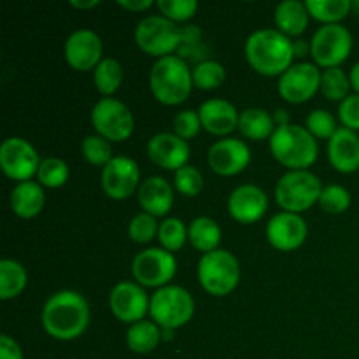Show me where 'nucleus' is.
<instances>
[{"label": "nucleus", "instance_id": "f257e3e1", "mask_svg": "<svg viewBox=\"0 0 359 359\" xmlns=\"http://www.w3.org/2000/svg\"><path fill=\"white\" fill-rule=\"evenodd\" d=\"M90 304L81 293L62 290L53 293L42 307V328L49 337L62 342L76 340L90 325Z\"/></svg>", "mask_w": 359, "mask_h": 359}, {"label": "nucleus", "instance_id": "f03ea898", "mask_svg": "<svg viewBox=\"0 0 359 359\" xmlns=\"http://www.w3.org/2000/svg\"><path fill=\"white\" fill-rule=\"evenodd\" d=\"M245 60L262 76H283L294 60L293 41L277 28H258L244 46Z\"/></svg>", "mask_w": 359, "mask_h": 359}, {"label": "nucleus", "instance_id": "7ed1b4c3", "mask_svg": "<svg viewBox=\"0 0 359 359\" xmlns=\"http://www.w3.org/2000/svg\"><path fill=\"white\" fill-rule=\"evenodd\" d=\"M193 74L184 58L179 55L163 56L149 70V90L160 104L179 105L193 90Z\"/></svg>", "mask_w": 359, "mask_h": 359}, {"label": "nucleus", "instance_id": "20e7f679", "mask_svg": "<svg viewBox=\"0 0 359 359\" xmlns=\"http://www.w3.org/2000/svg\"><path fill=\"white\" fill-rule=\"evenodd\" d=\"M270 151L290 170H307L318 160V139L302 125L277 126L269 139Z\"/></svg>", "mask_w": 359, "mask_h": 359}, {"label": "nucleus", "instance_id": "39448f33", "mask_svg": "<svg viewBox=\"0 0 359 359\" xmlns=\"http://www.w3.org/2000/svg\"><path fill=\"white\" fill-rule=\"evenodd\" d=\"M200 286L212 297H226L241 283V263L233 252L216 249L202 255L196 266Z\"/></svg>", "mask_w": 359, "mask_h": 359}, {"label": "nucleus", "instance_id": "423d86ee", "mask_svg": "<svg viewBox=\"0 0 359 359\" xmlns=\"http://www.w3.org/2000/svg\"><path fill=\"white\" fill-rule=\"evenodd\" d=\"M149 316L160 328L175 332L195 316V298L186 287L168 284L151 297Z\"/></svg>", "mask_w": 359, "mask_h": 359}, {"label": "nucleus", "instance_id": "0eeeda50", "mask_svg": "<svg viewBox=\"0 0 359 359\" xmlns=\"http://www.w3.org/2000/svg\"><path fill=\"white\" fill-rule=\"evenodd\" d=\"M321 179L311 170H287L276 184V202L286 212L300 214L319 203L323 191Z\"/></svg>", "mask_w": 359, "mask_h": 359}, {"label": "nucleus", "instance_id": "6e6552de", "mask_svg": "<svg viewBox=\"0 0 359 359\" xmlns=\"http://www.w3.org/2000/svg\"><path fill=\"white\" fill-rule=\"evenodd\" d=\"M133 39L144 53L163 58V56L175 55V51L181 49L182 28L161 14H154V16L142 18L137 23Z\"/></svg>", "mask_w": 359, "mask_h": 359}, {"label": "nucleus", "instance_id": "1a4fd4ad", "mask_svg": "<svg viewBox=\"0 0 359 359\" xmlns=\"http://www.w3.org/2000/svg\"><path fill=\"white\" fill-rule=\"evenodd\" d=\"M90 118L95 132L109 142H123L135 128V118L130 107L114 97H102L91 109Z\"/></svg>", "mask_w": 359, "mask_h": 359}, {"label": "nucleus", "instance_id": "9d476101", "mask_svg": "<svg viewBox=\"0 0 359 359\" xmlns=\"http://www.w3.org/2000/svg\"><path fill=\"white\" fill-rule=\"evenodd\" d=\"M353 35L342 23L323 25L311 39V55L318 67H340L353 53Z\"/></svg>", "mask_w": 359, "mask_h": 359}, {"label": "nucleus", "instance_id": "9b49d317", "mask_svg": "<svg viewBox=\"0 0 359 359\" xmlns=\"http://www.w3.org/2000/svg\"><path fill=\"white\" fill-rule=\"evenodd\" d=\"M177 272L174 252L163 248H147L135 255L132 262V276L142 287L160 290L170 284Z\"/></svg>", "mask_w": 359, "mask_h": 359}, {"label": "nucleus", "instance_id": "f8f14e48", "mask_svg": "<svg viewBox=\"0 0 359 359\" xmlns=\"http://www.w3.org/2000/svg\"><path fill=\"white\" fill-rule=\"evenodd\" d=\"M41 161L35 147L23 137H7L0 146V167L13 181H32Z\"/></svg>", "mask_w": 359, "mask_h": 359}, {"label": "nucleus", "instance_id": "ddd939ff", "mask_svg": "<svg viewBox=\"0 0 359 359\" xmlns=\"http://www.w3.org/2000/svg\"><path fill=\"white\" fill-rule=\"evenodd\" d=\"M321 70L316 63L297 62L279 77L277 90L290 104H304L321 88Z\"/></svg>", "mask_w": 359, "mask_h": 359}, {"label": "nucleus", "instance_id": "4468645a", "mask_svg": "<svg viewBox=\"0 0 359 359\" xmlns=\"http://www.w3.org/2000/svg\"><path fill=\"white\" fill-rule=\"evenodd\" d=\"M102 189L112 200H126L139 191L140 168L133 158L114 156L102 168Z\"/></svg>", "mask_w": 359, "mask_h": 359}, {"label": "nucleus", "instance_id": "2eb2a0df", "mask_svg": "<svg viewBox=\"0 0 359 359\" xmlns=\"http://www.w3.org/2000/svg\"><path fill=\"white\" fill-rule=\"evenodd\" d=\"M151 298L146 290L133 280H121L109 293V309L121 323H139L149 314Z\"/></svg>", "mask_w": 359, "mask_h": 359}, {"label": "nucleus", "instance_id": "dca6fc26", "mask_svg": "<svg viewBox=\"0 0 359 359\" xmlns=\"http://www.w3.org/2000/svg\"><path fill=\"white\" fill-rule=\"evenodd\" d=\"M104 44L100 35L91 28H77L67 37L63 46L65 62L77 72L95 70V67L104 60Z\"/></svg>", "mask_w": 359, "mask_h": 359}, {"label": "nucleus", "instance_id": "f3484780", "mask_svg": "<svg viewBox=\"0 0 359 359\" xmlns=\"http://www.w3.org/2000/svg\"><path fill=\"white\" fill-rule=\"evenodd\" d=\"M207 163L216 174L237 175L251 163V147L237 137H223L207 151Z\"/></svg>", "mask_w": 359, "mask_h": 359}, {"label": "nucleus", "instance_id": "a211bd4d", "mask_svg": "<svg viewBox=\"0 0 359 359\" xmlns=\"http://www.w3.org/2000/svg\"><path fill=\"white\" fill-rule=\"evenodd\" d=\"M265 233L266 241L270 242L272 248H276L277 251L287 252L304 245L309 228L300 214L280 210L270 217Z\"/></svg>", "mask_w": 359, "mask_h": 359}, {"label": "nucleus", "instance_id": "6ab92c4d", "mask_svg": "<svg viewBox=\"0 0 359 359\" xmlns=\"http://www.w3.org/2000/svg\"><path fill=\"white\" fill-rule=\"evenodd\" d=\"M147 156L165 170H179L184 165H188L189 160V144L188 140L181 139L179 135L170 132H160L147 140Z\"/></svg>", "mask_w": 359, "mask_h": 359}, {"label": "nucleus", "instance_id": "aec40b11", "mask_svg": "<svg viewBox=\"0 0 359 359\" xmlns=\"http://www.w3.org/2000/svg\"><path fill=\"white\" fill-rule=\"evenodd\" d=\"M228 212L235 221L251 224L262 219L269 209V196L259 186L241 184L228 196Z\"/></svg>", "mask_w": 359, "mask_h": 359}, {"label": "nucleus", "instance_id": "412c9836", "mask_svg": "<svg viewBox=\"0 0 359 359\" xmlns=\"http://www.w3.org/2000/svg\"><path fill=\"white\" fill-rule=\"evenodd\" d=\"M328 160L340 174H354L359 170L358 132L339 126V130L328 140Z\"/></svg>", "mask_w": 359, "mask_h": 359}, {"label": "nucleus", "instance_id": "4be33fe9", "mask_svg": "<svg viewBox=\"0 0 359 359\" xmlns=\"http://www.w3.org/2000/svg\"><path fill=\"white\" fill-rule=\"evenodd\" d=\"M200 121L203 130H207L212 135L226 137L228 133L238 128V118L241 112L237 111L231 102L224 98H209L198 107Z\"/></svg>", "mask_w": 359, "mask_h": 359}, {"label": "nucleus", "instance_id": "5701e85b", "mask_svg": "<svg viewBox=\"0 0 359 359\" xmlns=\"http://www.w3.org/2000/svg\"><path fill=\"white\" fill-rule=\"evenodd\" d=\"M137 198L144 212L154 217H163L174 205V189L161 175H149L140 182Z\"/></svg>", "mask_w": 359, "mask_h": 359}, {"label": "nucleus", "instance_id": "b1692460", "mask_svg": "<svg viewBox=\"0 0 359 359\" xmlns=\"http://www.w3.org/2000/svg\"><path fill=\"white\" fill-rule=\"evenodd\" d=\"M11 209L18 217L32 219L44 209L46 193L37 181L18 182L11 191Z\"/></svg>", "mask_w": 359, "mask_h": 359}, {"label": "nucleus", "instance_id": "393cba45", "mask_svg": "<svg viewBox=\"0 0 359 359\" xmlns=\"http://www.w3.org/2000/svg\"><path fill=\"white\" fill-rule=\"evenodd\" d=\"M309 18L311 13L307 9V4L302 0H284L277 4L273 11V21H276L277 30L286 34L287 37H297L302 35L309 27Z\"/></svg>", "mask_w": 359, "mask_h": 359}, {"label": "nucleus", "instance_id": "a878e982", "mask_svg": "<svg viewBox=\"0 0 359 359\" xmlns=\"http://www.w3.org/2000/svg\"><path fill=\"white\" fill-rule=\"evenodd\" d=\"M221 237H223L221 226L217 224V221H214L209 216H198L188 224L189 244L203 255L219 249Z\"/></svg>", "mask_w": 359, "mask_h": 359}, {"label": "nucleus", "instance_id": "bb28decb", "mask_svg": "<svg viewBox=\"0 0 359 359\" xmlns=\"http://www.w3.org/2000/svg\"><path fill=\"white\" fill-rule=\"evenodd\" d=\"M238 130L249 140H265L276 132V121L266 109L248 107L241 112Z\"/></svg>", "mask_w": 359, "mask_h": 359}, {"label": "nucleus", "instance_id": "cd10ccee", "mask_svg": "<svg viewBox=\"0 0 359 359\" xmlns=\"http://www.w3.org/2000/svg\"><path fill=\"white\" fill-rule=\"evenodd\" d=\"M161 328L153 319L133 323L126 330V346L135 354H149L161 342Z\"/></svg>", "mask_w": 359, "mask_h": 359}, {"label": "nucleus", "instance_id": "c85d7f7f", "mask_svg": "<svg viewBox=\"0 0 359 359\" xmlns=\"http://www.w3.org/2000/svg\"><path fill=\"white\" fill-rule=\"evenodd\" d=\"M27 269L16 259L4 258L0 262V300L7 302L20 297L27 287Z\"/></svg>", "mask_w": 359, "mask_h": 359}, {"label": "nucleus", "instance_id": "c756f323", "mask_svg": "<svg viewBox=\"0 0 359 359\" xmlns=\"http://www.w3.org/2000/svg\"><path fill=\"white\" fill-rule=\"evenodd\" d=\"M123 77H125L123 65L118 60L112 58V56L102 60L93 70L95 88H97V91L102 97H112L119 90V86H121Z\"/></svg>", "mask_w": 359, "mask_h": 359}, {"label": "nucleus", "instance_id": "7c9ffc66", "mask_svg": "<svg viewBox=\"0 0 359 359\" xmlns=\"http://www.w3.org/2000/svg\"><path fill=\"white\" fill-rule=\"evenodd\" d=\"M351 77L342 67H332L325 69L321 74V88L319 91L323 97L332 102H342L351 95Z\"/></svg>", "mask_w": 359, "mask_h": 359}, {"label": "nucleus", "instance_id": "2f4dec72", "mask_svg": "<svg viewBox=\"0 0 359 359\" xmlns=\"http://www.w3.org/2000/svg\"><path fill=\"white\" fill-rule=\"evenodd\" d=\"M305 4L311 16L323 25L340 23L353 9L351 0H307Z\"/></svg>", "mask_w": 359, "mask_h": 359}, {"label": "nucleus", "instance_id": "473e14b6", "mask_svg": "<svg viewBox=\"0 0 359 359\" xmlns=\"http://www.w3.org/2000/svg\"><path fill=\"white\" fill-rule=\"evenodd\" d=\"M193 74V84L198 90H216L226 79V69L217 60H200L195 67L191 69Z\"/></svg>", "mask_w": 359, "mask_h": 359}, {"label": "nucleus", "instance_id": "72a5a7b5", "mask_svg": "<svg viewBox=\"0 0 359 359\" xmlns=\"http://www.w3.org/2000/svg\"><path fill=\"white\" fill-rule=\"evenodd\" d=\"M70 168L65 160L56 156L44 158L37 170V182L42 188H62L69 181Z\"/></svg>", "mask_w": 359, "mask_h": 359}, {"label": "nucleus", "instance_id": "f704fd0d", "mask_svg": "<svg viewBox=\"0 0 359 359\" xmlns=\"http://www.w3.org/2000/svg\"><path fill=\"white\" fill-rule=\"evenodd\" d=\"M81 154H83V158L90 165L102 168L114 158L111 142L107 139H104V137L98 135V133L86 135L81 140Z\"/></svg>", "mask_w": 359, "mask_h": 359}, {"label": "nucleus", "instance_id": "c9c22d12", "mask_svg": "<svg viewBox=\"0 0 359 359\" xmlns=\"http://www.w3.org/2000/svg\"><path fill=\"white\" fill-rule=\"evenodd\" d=\"M158 241H160L161 248L167 249V251H179L188 241V226L179 217H165L160 223Z\"/></svg>", "mask_w": 359, "mask_h": 359}, {"label": "nucleus", "instance_id": "e433bc0d", "mask_svg": "<svg viewBox=\"0 0 359 359\" xmlns=\"http://www.w3.org/2000/svg\"><path fill=\"white\" fill-rule=\"evenodd\" d=\"M351 193L342 184H328L323 188L319 205L328 214H344L351 207Z\"/></svg>", "mask_w": 359, "mask_h": 359}, {"label": "nucleus", "instance_id": "4c0bfd02", "mask_svg": "<svg viewBox=\"0 0 359 359\" xmlns=\"http://www.w3.org/2000/svg\"><path fill=\"white\" fill-rule=\"evenodd\" d=\"M158 230H160V223L156 221V217L144 212V210L135 214L128 223V237L135 244H147V242H151L154 237H158Z\"/></svg>", "mask_w": 359, "mask_h": 359}, {"label": "nucleus", "instance_id": "58836bf2", "mask_svg": "<svg viewBox=\"0 0 359 359\" xmlns=\"http://www.w3.org/2000/svg\"><path fill=\"white\" fill-rule=\"evenodd\" d=\"M305 128L316 137V139H332L333 133L339 130L335 116L326 109H314L305 118Z\"/></svg>", "mask_w": 359, "mask_h": 359}, {"label": "nucleus", "instance_id": "ea45409f", "mask_svg": "<svg viewBox=\"0 0 359 359\" xmlns=\"http://www.w3.org/2000/svg\"><path fill=\"white\" fill-rule=\"evenodd\" d=\"M156 7L160 9L161 16L174 23H184L189 21L198 11L196 0H158Z\"/></svg>", "mask_w": 359, "mask_h": 359}, {"label": "nucleus", "instance_id": "a19ab883", "mask_svg": "<svg viewBox=\"0 0 359 359\" xmlns=\"http://www.w3.org/2000/svg\"><path fill=\"white\" fill-rule=\"evenodd\" d=\"M174 186L181 195L196 196L203 189V175L193 165H184L174 172Z\"/></svg>", "mask_w": 359, "mask_h": 359}, {"label": "nucleus", "instance_id": "79ce46f5", "mask_svg": "<svg viewBox=\"0 0 359 359\" xmlns=\"http://www.w3.org/2000/svg\"><path fill=\"white\" fill-rule=\"evenodd\" d=\"M172 126H174L175 135H179L184 140L196 137L200 133V130L203 128L198 111H193V109H182V111H179L174 116Z\"/></svg>", "mask_w": 359, "mask_h": 359}, {"label": "nucleus", "instance_id": "37998d69", "mask_svg": "<svg viewBox=\"0 0 359 359\" xmlns=\"http://www.w3.org/2000/svg\"><path fill=\"white\" fill-rule=\"evenodd\" d=\"M339 119L344 128L359 132V93H351L339 104Z\"/></svg>", "mask_w": 359, "mask_h": 359}, {"label": "nucleus", "instance_id": "c03bdc74", "mask_svg": "<svg viewBox=\"0 0 359 359\" xmlns=\"http://www.w3.org/2000/svg\"><path fill=\"white\" fill-rule=\"evenodd\" d=\"M0 359H23L20 344L9 335H0Z\"/></svg>", "mask_w": 359, "mask_h": 359}, {"label": "nucleus", "instance_id": "a18cd8bd", "mask_svg": "<svg viewBox=\"0 0 359 359\" xmlns=\"http://www.w3.org/2000/svg\"><path fill=\"white\" fill-rule=\"evenodd\" d=\"M118 6L130 11V13H142V11L153 7L154 2L153 0H118Z\"/></svg>", "mask_w": 359, "mask_h": 359}, {"label": "nucleus", "instance_id": "49530a36", "mask_svg": "<svg viewBox=\"0 0 359 359\" xmlns=\"http://www.w3.org/2000/svg\"><path fill=\"white\" fill-rule=\"evenodd\" d=\"M293 49H294V56L304 58V56L311 51V42L304 41V39H297V41H293Z\"/></svg>", "mask_w": 359, "mask_h": 359}, {"label": "nucleus", "instance_id": "de8ad7c7", "mask_svg": "<svg viewBox=\"0 0 359 359\" xmlns=\"http://www.w3.org/2000/svg\"><path fill=\"white\" fill-rule=\"evenodd\" d=\"M273 121H276V128L277 126H286L291 125V119H290V112L286 109H276L273 111Z\"/></svg>", "mask_w": 359, "mask_h": 359}, {"label": "nucleus", "instance_id": "09e8293b", "mask_svg": "<svg viewBox=\"0 0 359 359\" xmlns=\"http://www.w3.org/2000/svg\"><path fill=\"white\" fill-rule=\"evenodd\" d=\"M70 6L76 9H93V7L100 6V0H70Z\"/></svg>", "mask_w": 359, "mask_h": 359}, {"label": "nucleus", "instance_id": "8fccbe9b", "mask_svg": "<svg viewBox=\"0 0 359 359\" xmlns=\"http://www.w3.org/2000/svg\"><path fill=\"white\" fill-rule=\"evenodd\" d=\"M349 77H351V84H353V90L356 91V93H359V60L354 63L353 69H351Z\"/></svg>", "mask_w": 359, "mask_h": 359}, {"label": "nucleus", "instance_id": "3c124183", "mask_svg": "<svg viewBox=\"0 0 359 359\" xmlns=\"http://www.w3.org/2000/svg\"><path fill=\"white\" fill-rule=\"evenodd\" d=\"M172 337H174V330H163V328H161V339L172 340Z\"/></svg>", "mask_w": 359, "mask_h": 359}, {"label": "nucleus", "instance_id": "603ef678", "mask_svg": "<svg viewBox=\"0 0 359 359\" xmlns=\"http://www.w3.org/2000/svg\"><path fill=\"white\" fill-rule=\"evenodd\" d=\"M353 9L359 14V0H358V2H353Z\"/></svg>", "mask_w": 359, "mask_h": 359}]
</instances>
